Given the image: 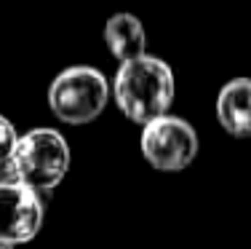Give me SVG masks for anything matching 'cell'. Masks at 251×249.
Segmentation results:
<instances>
[{
    "label": "cell",
    "mask_w": 251,
    "mask_h": 249,
    "mask_svg": "<svg viewBox=\"0 0 251 249\" xmlns=\"http://www.w3.org/2000/svg\"><path fill=\"white\" fill-rule=\"evenodd\" d=\"M174 70L163 59L150 54L121 62V70L112 81V97L118 110L139 126L158 115H166L174 102Z\"/></svg>",
    "instance_id": "1"
},
{
    "label": "cell",
    "mask_w": 251,
    "mask_h": 249,
    "mask_svg": "<svg viewBox=\"0 0 251 249\" xmlns=\"http://www.w3.org/2000/svg\"><path fill=\"white\" fill-rule=\"evenodd\" d=\"M73 153L56 129H29L16 142L11 158L0 166V180H14L46 195L67 177Z\"/></svg>",
    "instance_id": "2"
},
{
    "label": "cell",
    "mask_w": 251,
    "mask_h": 249,
    "mask_svg": "<svg viewBox=\"0 0 251 249\" xmlns=\"http://www.w3.org/2000/svg\"><path fill=\"white\" fill-rule=\"evenodd\" d=\"M107 99H110V83L104 73L91 64H73L62 70L49 86L51 112L70 126L97 121L107 108Z\"/></svg>",
    "instance_id": "3"
},
{
    "label": "cell",
    "mask_w": 251,
    "mask_h": 249,
    "mask_svg": "<svg viewBox=\"0 0 251 249\" xmlns=\"http://www.w3.org/2000/svg\"><path fill=\"white\" fill-rule=\"evenodd\" d=\"M139 147L145 161L158 171H182L198 156V134L184 118L158 115L142 126Z\"/></svg>",
    "instance_id": "4"
},
{
    "label": "cell",
    "mask_w": 251,
    "mask_h": 249,
    "mask_svg": "<svg viewBox=\"0 0 251 249\" xmlns=\"http://www.w3.org/2000/svg\"><path fill=\"white\" fill-rule=\"evenodd\" d=\"M40 193L14 180H0V239L8 244H29L43 228Z\"/></svg>",
    "instance_id": "5"
},
{
    "label": "cell",
    "mask_w": 251,
    "mask_h": 249,
    "mask_svg": "<svg viewBox=\"0 0 251 249\" xmlns=\"http://www.w3.org/2000/svg\"><path fill=\"white\" fill-rule=\"evenodd\" d=\"M217 118L230 137H251V78H232L219 88Z\"/></svg>",
    "instance_id": "6"
},
{
    "label": "cell",
    "mask_w": 251,
    "mask_h": 249,
    "mask_svg": "<svg viewBox=\"0 0 251 249\" xmlns=\"http://www.w3.org/2000/svg\"><path fill=\"white\" fill-rule=\"evenodd\" d=\"M104 43L118 62H131L147 54V32L134 14H115L104 25Z\"/></svg>",
    "instance_id": "7"
},
{
    "label": "cell",
    "mask_w": 251,
    "mask_h": 249,
    "mask_svg": "<svg viewBox=\"0 0 251 249\" xmlns=\"http://www.w3.org/2000/svg\"><path fill=\"white\" fill-rule=\"evenodd\" d=\"M16 142H19V134H16L14 123H11L5 115H0V166L11 158Z\"/></svg>",
    "instance_id": "8"
},
{
    "label": "cell",
    "mask_w": 251,
    "mask_h": 249,
    "mask_svg": "<svg viewBox=\"0 0 251 249\" xmlns=\"http://www.w3.org/2000/svg\"><path fill=\"white\" fill-rule=\"evenodd\" d=\"M0 249H14V244H8V241H3V239H0Z\"/></svg>",
    "instance_id": "9"
}]
</instances>
